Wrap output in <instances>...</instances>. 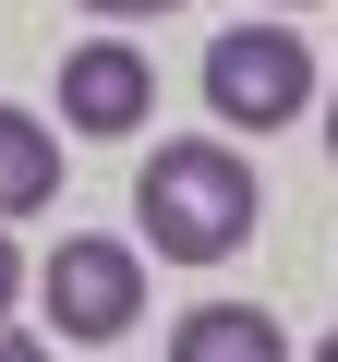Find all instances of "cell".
Segmentation results:
<instances>
[{
	"label": "cell",
	"mask_w": 338,
	"mask_h": 362,
	"mask_svg": "<svg viewBox=\"0 0 338 362\" xmlns=\"http://www.w3.org/2000/svg\"><path fill=\"white\" fill-rule=\"evenodd\" d=\"M169 362H290V326L266 302H194L169 326Z\"/></svg>",
	"instance_id": "5b68a950"
},
{
	"label": "cell",
	"mask_w": 338,
	"mask_h": 362,
	"mask_svg": "<svg viewBox=\"0 0 338 362\" xmlns=\"http://www.w3.org/2000/svg\"><path fill=\"white\" fill-rule=\"evenodd\" d=\"M314 362H338V326H326V338H314Z\"/></svg>",
	"instance_id": "30bf717a"
},
{
	"label": "cell",
	"mask_w": 338,
	"mask_h": 362,
	"mask_svg": "<svg viewBox=\"0 0 338 362\" xmlns=\"http://www.w3.org/2000/svg\"><path fill=\"white\" fill-rule=\"evenodd\" d=\"M13 290H25V254H13V230H0V314H13Z\"/></svg>",
	"instance_id": "ba28073f"
},
{
	"label": "cell",
	"mask_w": 338,
	"mask_h": 362,
	"mask_svg": "<svg viewBox=\"0 0 338 362\" xmlns=\"http://www.w3.org/2000/svg\"><path fill=\"white\" fill-rule=\"evenodd\" d=\"M133 314H145V254L73 230V242L49 254V326L85 338V350H109V338H133Z\"/></svg>",
	"instance_id": "3957f363"
},
{
	"label": "cell",
	"mask_w": 338,
	"mask_h": 362,
	"mask_svg": "<svg viewBox=\"0 0 338 362\" xmlns=\"http://www.w3.org/2000/svg\"><path fill=\"white\" fill-rule=\"evenodd\" d=\"M206 109H218V133H278V121H302V109H314V49H302L290 25H230V37L206 49Z\"/></svg>",
	"instance_id": "7a4b0ae2"
},
{
	"label": "cell",
	"mask_w": 338,
	"mask_h": 362,
	"mask_svg": "<svg viewBox=\"0 0 338 362\" xmlns=\"http://www.w3.org/2000/svg\"><path fill=\"white\" fill-rule=\"evenodd\" d=\"M85 13H109V25H133V13H182V0H85Z\"/></svg>",
	"instance_id": "52a82bcc"
},
{
	"label": "cell",
	"mask_w": 338,
	"mask_h": 362,
	"mask_svg": "<svg viewBox=\"0 0 338 362\" xmlns=\"http://www.w3.org/2000/svg\"><path fill=\"white\" fill-rule=\"evenodd\" d=\"M0 362H49V338H25V326H0Z\"/></svg>",
	"instance_id": "9c48e42d"
},
{
	"label": "cell",
	"mask_w": 338,
	"mask_h": 362,
	"mask_svg": "<svg viewBox=\"0 0 338 362\" xmlns=\"http://www.w3.org/2000/svg\"><path fill=\"white\" fill-rule=\"evenodd\" d=\"M326 157H338V97H326Z\"/></svg>",
	"instance_id": "8fae6325"
},
{
	"label": "cell",
	"mask_w": 338,
	"mask_h": 362,
	"mask_svg": "<svg viewBox=\"0 0 338 362\" xmlns=\"http://www.w3.org/2000/svg\"><path fill=\"white\" fill-rule=\"evenodd\" d=\"M61 194V133L37 121V109H13V97H0V230H13V218H37Z\"/></svg>",
	"instance_id": "8992f818"
},
{
	"label": "cell",
	"mask_w": 338,
	"mask_h": 362,
	"mask_svg": "<svg viewBox=\"0 0 338 362\" xmlns=\"http://www.w3.org/2000/svg\"><path fill=\"white\" fill-rule=\"evenodd\" d=\"M266 218V181L230 133H169L145 169H133V230L169 254V266H230Z\"/></svg>",
	"instance_id": "6da1fadb"
},
{
	"label": "cell",
	"mask_w": 338,
	"mask_h": 362,
	"mask_svg": "<svg viewBox=\"0 0 338 362\" xmlns=\"http://www.w3.org/2000/svg\"><path fill=\"white\" fill-rule=\"evenodd\" d=\"M145 109H157V73H145L133 37H85V49L61 61V121H73L85 145H121Z\"/></svg>",
	"instance_id": "277c9868"
}]
</instances>
